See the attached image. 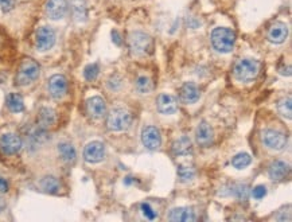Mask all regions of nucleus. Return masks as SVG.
<instances>
[{"instance_id": "f257e3e1", "label": "nucleus", "mask_w": 292, "mask_h": 222, "mask_svg": "<svg viewBox=\"0 0 292 222\" xmlns=\"http://www.w3.org/2000/svg\"><path fill=\"white\" fill-rule=\"evenodd\" d=\"M211 45L218 53H231L236 43V33L228 27H217L211 31L210 35Z\"/></svg>"}, {"instance_id": "f03ea898", "label": "nucleus", "mask_w": 292, "mask_h": 222, "mask_svg": "<svg viewBox=\"0 0 292 222\" xmlns=\"http://www.w3.org/2000/svg\"><path fill=\"white\" fill-rule=\"evenodd\" d=\"M259 71V62L256 59H251V58H244L236 63L233 74H235V79L240 83H251L257 77Z\"/></svg>"}, {"instance_id": "7ed1b4c3", "label": "nucleus", "mask_w": 292, "mask_h": 222, "mask_svg": "<svg viewBox=\"0 0 292 222\" xmlns=\"http://www.w3.org/2000/svg\"><path fill=\"white\" fill-rule=\"evenodd\" d=\"M128 46L133 55L137 57H144L151 53L153 49V39L149 34L143 31H133L128 37Z\"/></svg>"}, {"instance_id": "20e7f679", "label": "nucleus", "mask_w": 292, "mask_h": 222, "mask_svg": "<svg viewBox=\"0 0 292 222\" xmlns=\"http://www.w3.org/2000/svg\"><path fill=\"white\" fill-rule=\"evenodd\" d=\"M39 73H41V67L37 62L31 58H26L22 61L21 66L18 69L17 79H15L17 85H19V87L30 85L39 77Z\"/></svg>"}, {"instance_id": "39448f33", "label": "nucleus", "mask_w": 292, "mask_h": 222, "mask_svg": "<svg viewBox=\"0 0 292 222\" xmlns=\"http://www.w3.org/2000/svg\"><path fill=\"white\" fill-rule=\"evenodd\" d=\"M131 115L124 108H115L109 112L107 117V125L109 131L123 132L131 127Z\"/></svg>"}, {"instance_id": "423d86ee", "label": "nucleus", "mask_w": 292, "mask_h": 222, "mask_svg": "<svg viewBox=\"0 0 292 222\" xmlns=\"http://www.w3.org/2000/svg\"><path fill=\"white\" fill-rule=\"evenodd\" d=\"M261 140L265 147L269 150H275V151H281L287 144L285 135L276 129H264L261 132Z\"/></svg>"}, {"instance_id": "0eeeda50", "label": "nucleus", "mask_w": 292, "mask_h": 222, "mask_svg": "<svg viewBox=\"0 0 292 222\" xmlns=\"http://www.w3.org/2000/svg\"><path fill=\"white\" fill-rule=\"evenodd\" d=\"M55 45V31L49 26L39 27L35 35V46L39 51H49Z\"/></svg>"}, {"instance_id": "6e6552de", "label": "nucleus", "mask_w": 292, "mask_h": 222, "mask_svg": "<svg viewBox=\"0 0 292 222\" xmlns=\"http://www.w3.org/2000/svg\"><path fill=\"white\" fill-rule=\"evenodd\" d=\"M22 139L15 133H5L0 136V151L5 155H15L21 151Z\"/></svg>"}, {"instance_id": "1a4fd4ad", "label": "nucleus", "mask_w": 292, "mask_h": 222, "mask_svg": "<svg viewBox=\"0 0 292 222\" xmlns=\"http://www.w3.org/2000/svg\"><path fill=\"white\" fill-rule=\"evenodd\" d=\"M141 143L147 150L155 151L161 147L162 136L157 127H145L141 131Z\"/></svg>"}, {"instance_id": "9d476101", "label": "nucleus", "mask_w": 292, "mask_h": 222, "mask_svg": "<svg viewBox=\"0 0 292 222\" xmlns=\"http://www.w3.org/2000/svg\"><path fill=\"white\" fill-rule=\"evenodd\" d=\"M84 158L88 163H99L105 158V145L101 141H91L84 150Z\"/></svg>"}, {"instance_id": "9b49d317", "label": "nucleus", "mask_w": 292, "mask_h": 222, "mask_svg": "<svg viewBox=\"0 0 292 222\" xmlns=\"http://www.w3.org/2000/svg\"><path fill=\"white\" fill-rule=\"evenodd\" d=\"M67 2L66 0H47L46 14L51 21H61L67 13Z\"/></svg>"}, {"instance_id": "f8f14e48", "label": "nucleus", "mask_w": 292, "mask_h": 222, "mask_svg": "<svg viewBox=\"0 0 292 222\" xmlns=\"http://www.w3.org/2000/svg\"><path fill=\"white\" fill-rule=\"evenodd\" d=\"M87 112L92 119H103L107 115V104L104 101L103 97L95 96L87 101Z\"/></svg>"}, {"instance_id": "ddd939ff", "label": "nucleus", "mask_w": 292, "mask_h": 222, "mask_svg": "<svg viewBox=\"0 0 292 222\" xmlns=\"http://www.w3.org/2000/svg\"><path fill=\"white\" fill-rule=\"evenodd\" d=\"M49 92L55 100L62 99L67 93V81L62 74H55L49 80Z\"/></svg>"}, {"instance_id": "4468645a", "label": "nucleus", "mask_w": 292, "mask_h": 222, "mask_svg": "<svg viewBox=\"0 0 292 222\" xmlns=\"http://www.w3.org/2000/svg\"><path fill=\"white\" fill-rule=\"evenodd\" d=\"M158 111L161 112L162 115H174L178 111V101L177 99L171 95L167 93H162L157 100Z\"/></svg>"}, {"instance_id": "2eb2a0df", "label": "nucleus", "mask_w": 292, "mask_h": 222, "mask_svg": "<svg viewBox=\"0 0 292 222\" xmlns=\"http://www.w3.org/2000/svg\"><path fill=\"white\" fill-rule=\"evenodd\" d=\"M288 37V27L283 22H275L268 30V41L280 45L283 43Z\"/></svg>"}, {"instance_id": "dca6fc26", "label": "nucleus", "mask_w": 292, "mask_h": 222, "mask_svg": "<svg viewBox=\"0 0 292 222\" xmlns=\"http://www.w3.org/2000/svg\"><path fill=\"white\" fill-rule=\"evenodd\" d=\"M195 137H197V141L199 145L209 147L214 140L213 128L210 127V124H207L206 121H201V123L198 124L197 129H195Z\"/></svg>"}, {"instance_id": "f3484780", "label": "nucleus", "mask_w": 292, "mask_h": 222, "mask_svg": "<svg viewBox=\"0 0 292 222\" xmlns=\"http://www.w3.org/2000/svg\"><path fill=\"white\" fill-rule=\"evenodd\" d=\"M199 97H201V93H199V89H198L195 84L186 83L182 85L181 91H179V99H181L182 103L187 104V105L194 104L197 103Z\"/></svg>"}, {"instance_id": "a211bd4d", "label": "nucleus", "mask_w": 292, "mask_h": 222, "mask_svg": "<svg viewBox=\"0 0 292 222\" xmlns=\"http://www.w3.org/2000/svg\"><path fill=\"white\" fill-rule=\"evenodd\" d=\"M289 174V165H287L285 162L281 161H275L272 162L269 169H268V175L271 178L272 181L280 182L287 178V175Z\"/></svg>"}, {"instance_id": "6ab92c4d", "label": "nucleus", "mask_w": 292, "mask_h": 222, "mask_svg": "<svg viewBox=\"0 0 292 222\" xmlns=\"http://www.w3.org/2000/svg\"><path fill=\"white\" fill-rule=\"evenodd\" d=\"M169 218L173 222H194L197 219L194 210L190 207H175L170 211Z\"/></svg>"}, {"instance_id": "aec40b11", "label": "nucleus", "mask_w": 292, "mask_h": 222, "mask_svg": "<svg viewBox=\"0 0 292 222\" xmlns=\"http://www.w3.org/2000/svg\"><path fill=\"white\" fill-rule=\"evenodd\" d=\"M69 6L76 22H79V23L87 22L88 19L87 0H69Z\"/></svg>"}, {"instance_id": "412c9836", "label": "nucleus", "mask_w": 292, "mask_h": 222, "mask_svg": "<svg viewBox=\"0 0 292 222\" xmlns=\"http://www.w3.org/2000/svg\"><path fill=\"white\" fill-rule=\"evenodd\" d=\"M55 119H57L55 111L51 108H41V111L38 113V124L43 129L51 127L55 123Z\"/></svg>"}, {"instance_id": "4be33fe9", "label": "nucleus", "mask_w": 292, "mask_h": 222, "mask_svg": "<svg viewBox=\"0 0 292 222\" xmlns=\"http://www.w3.org/2000/svg\"><path fill=\"white\" fill-rule=\"evenodd\" d=\"M58 153H59V157L62 158V161L66 162V163L75 162L76 157H77L76 148L70 143H66V141H62V143L58 144Z\"/></svg>"}, {"instance_id": "5701e85b", "label": "nucleus", "mask_w": 292, "mask_h": 222, "mask_svg": "<svg viewBox=\"0 0 292 222\" xmlns=\"http://www.w3.org/2000/svg\"><path fill=\"white\" fill-rule=\"evenodd\" d=\"M173 151L175 155H187L191 153V140L187 136H182L181 139H178L175 143L173 144Z\"/></svg>"}, {"instance_id": "b1692460", "label": "nucleus", "mask_w": 292, "mask_h": 222, "mask_svg": "<svg viewBox=\"0 0 292 222\" xmlns=\"http://www.w3.org/2000/svg\"><path fill=\"white\" fill-rule=\"evenodd\" d=\"M41 189L45 193L57 194L61 190V183H59V181L55 177L47 175V177H45L41 181Z\"/></svg>"}, {"instance_id": "393cba45", "label": "nucleus", "mask_w": 292, "mask_h": 222, "mask_svg": "<svg viewBox=\"0 0 292 222\" xmlns=\"http://www.w3.org/2000/svg\"><path fill=\"white\" fill-rule=\"evenodd\" d=\"M7 107L11 112L14 113H19L25 109V101H23V97L21 95H17V93H10L7 96Z\"/></svg>"}, {"instance_id": "a878e982", "label": "nucleus", "mask_w": 292, "mask_h": 222, "mask_svg": "<svg viewBox=\"0 0 292 222\" xmlns=\"http://www.w3.org/2000/svg\"><path fill=\"white\" fill-rule=\"evenodd\" d=\"M277 112H279L280 115L285 117V119L291 120L292 117V100L291 97L288 96V97H283V99L280 100L279 103H277Z\"/></svg>"}, {"instance_id": "bb28decb", "label": "nucleus", "mask_w": 292, "mask_h": 222, "mask_svg": "<svg viewBox=\"0 0 292 222\" xmlns=\"http://www.w3.org/2000/svg\"><path fill=\"white\" fill-rule=\"evenodd\" d=\"M251 162H252V158L249 154L240 153V154H237L233 159H232V166L237 170H243L251 165Z\"/></svg>"}, {"instance_id": "cd10ccee", "label": "nucleus", "mask_w": 292, "mask_h": 222, "mask_svg": "<svg viewBox=\"0 0 292 222\" xmlns=\"http://www.w3.org/2000/svg\"><path fill=\"white\" fill-rule=\"evenodd\" d=\"M231 194L239 201H247L249 195V187L244 183H236L231 187Z\"/></svg>"}, {"instance_id": "c85d7f7f", "label": "nucleus", "mask_w": 292, "mask_h": 222, "mask_svg": "<svg viewBox=\"0 0 292 222\" xmlns=\"http://www.w3.org/2000/svg\"><path fill=\"white\" fill-rule=\"evenodd\" d=\"M135 88L140 95H147V93H150V92L153 91V84H151V80H150L149 77L141 76V77H139V79L136 80Z\"/></svg>"}, {"instance_id": "c756f323", "label": "nucleus", "mask_w": 292, "mask_h": 222, "mask_svg": "<svg viewBox=\"0 0 292 222\" xmlns=\"http://www.w3.org/2000/svg\"><path fill=\"white\" fill-rule=\"evenodd\" d=\"M178 177L181 179V182L186 183V182H191L195 177V170L191 166L181 165L178 167Z\"/></svg>"}, {"instance_id": "7c9ffc66", "label": "nucleus", "mask_w": 292, "mask_h": 222, "mask_svg": "<svg viewBox=\"0 0 292 222\" xmlns=\"http://www.w3.org/2000/svg\"><path fill=\"white\" fill-rule=\"evenodd\" d=\"M100 73V67L97 63H91V65H88L84 70V76H85V79L88 81H95L97 79V76Z\"/></svg>"}, {"instance_id": "2f4dec72", "label": "nucleus", "mask_w": 292, "mask_h": 222, "mask_svg": "<svg viewBox=\"0 0 292 222\" xmlns=\"http://www.w3.org/2000/svg\"><path fill=\"white\" fill-rule=\"evenodd\" d=\"M140 210H141V213H143V215L147 219H155V218L158 217V214H157V211L151 207V205L150 203H141L140 205Z\"/></svg>"}, {"instance_id": "473e14b6", "label": "nucleus", "mask_w": 292, "mask_h": 222, "mask_svg": "<svg viewBox=\"0 0 292 222\" xmlns=\"http://www.w3.org/2000/svg\"><path fill=\"white\" fill-rule=\"evenodd\" d=\"M252 195H253L255 199H263V198L267 195V187L263 185L256 186V187H253V190H252Z\"/></svg>"}, {"instance_id": "72a5a7b5", "label": "nucleus", "mask_w": 292, "mask_h": 222, "mask_svg": "<svg viewBox=\"0 0 292 222\" xmlns=\"http://www.w3.org/2000/svg\"><path fill=\"white\" fill-rule=\"evenodd\" d=\"M15 7V0H0V9L3 13H10Z\"/></svg>"}, {"instance_id": "f704fd0d", "label": "nucleus", "mask_w": 292, "mask_h": 222, "mask_svg": "<svg viewBox=\"0 0 292 222\" xmlns=\"http://www.w3.org/2000/svg\"><path fill=\"white\" fill-rule=\"evenodd\" d=\"M108 87H109V89H113V91L119 89V88L121 87V80H120L117 76H113V77H111V80L108 81Z\"/></svg>"}, {"instance_id": "c9c22d12", "label": "nucleus", "mask_w": 292, "mask_h": 222, "mask_svg": "<svg viewBox=\"0 0 292 222\" xmlns=\"http://www.w3.org/2000/svg\"><path fill=\"white\" fill-rule=\"evenodd\" d=\"M9 191V182L5 178H0V193H7Z\"/></svg>"}, {"instance_id": "e433bc0d", "label": "nucleus", "mask_w": 292, "mask_h": 222, "mask_svg": "<svg viewBox=\"0 0 292 222\" xmlns=\"http://www.w3.org/2000/svg\"><path fill=\"white\" fill-rule=\"evenodd\" d=\"M112 41L115 42V45H117V46L121 45V37H120V34L117 33L116 30L112 31Z\"/></svg>"}, {"instance_id": "4c0bfd02", "label": "nucleus", "mask_w": 292, "mask_h": 222, "mask_svg": "<svg viewBox=\"0 0 292 222\" xmlns=\"http://www.w3.org/2000/svg\"><path fill=\"white\" fill-rule=\"evenodd\" d=\"M280 74H283V76H291V66L280 69Z\"/></svg>"}, {"instance_id": "58836bf2", "label": "nucleus", "mask_w": 292, "mask_h": 222, "mask_svg": "<svg viewBox=\"0 0 292 222\" xmlns=\"http://www.w3.org/2000/svg\"><path fill=\"white\" fill-rule=\"evenodd\" d=\"M6 207H7V203H6V201L3 198L0 197V213H3L6 210Z\"/></svg>"}, {"instance_id": "ea45409f", "label": "nucleus", "mask_w": 292, "mask_h": 222, "mask_svg": "<svg viewBox=\"0 0 292 222\" xmlns=\"http://www.w3.org/2000/svg\"><path fill=\"white\" fill-rule=\"evenodd\" d=\"M132 182H133V178L128 177L127 179H125V181H124V183H125V185H131Z\"/></svg>"}]
</instances>
